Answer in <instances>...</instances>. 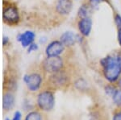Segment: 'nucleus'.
<instances>
[{
    "instance_id": "nucleus-20",
    "label": "nucleus",
    "mask_w": 121,
    "mask_h": 120,
    "mask_svg": "<svg viewBox=\"0 0 121 120\" xmlns=\"http://www.w3.org/2000/svg\"><path fill=\"white\" fill-rule=\"evenodd\" d=\"M117 40H118V43L121 46V29H118V33H117Z\"/></svg>"
},
{
    "instance_id": "nucleus-8",
    "label": "nucleus",
    "mask_w": 121,
    "mask_h": 120,
    "mask_svg": "<svg viewBox=\"0 0 121 120\" xmlns=\"http://www.w3.org/2000/svg\"><path fill=\"white\" fill-rule=\"evenodd\" d=\"M78 28L80 34L84 37H88L91 34V29H92V20L90 17L80 19L78 23Z\"/></svg>"
},
{
    "instance_id": "nucleus-21",
    "label": "nucleus",
    "mask_w": 121,
    "mask_h": 120,
    "mask_svg": "<svg viewBox=\"0 0 121 120\" xmlns=\"http://www.w3.org/2000/svg\"><path fill=\"white\" fill-rule=\"evenodd\" d=\"M20 119H21L20 113H19V111L15 112V116H14V119H13V120H20Z\"/></svg>"
},
{
    "instance_id": "nucleus-6",
    "label": "nucleus",
    "mask_w": 121,
    "mask_h": 120,
    "mask_svg": "<svg viewBox=\"0 0 121 120\" xmlns=\"http://www.w3.org/2000/svg\"><path fill=\"white\" fill-rule=\"evenodd\" d=\"M23 81L31 91H36L40 86L42 78L38 73H32L29 75H25L23 77Z\"/></svg>"
},
{
    "instance_id": "nucleus-3",
    "label": "nucleus",
    "mask_w": 121,
    "mask_h": 120,
    "mask_svg": "<svg viewBox=\"0 0 121 120\" xmlns=\"http://www.w3.org/2000/svg\"><path fill=\"white\" fill-rule=\"evenodd\" d=\"M43 67L48 73H56L63 67V60L60 57H47L43 62Z\"/></svg>"
},
{
    "instance_id": "nucleus-24",
    "label": "nucleus",
    "mask_w": 121,
    "mask_h": 120,
    "mask_svg": "<svg viewBox=\"0 0 121 120\" xmlns=\"http://www.w3.org/2000/svg\"><path fill=\"white\" fill-rule=\"evenodd\" d=\"M6 120H10L9 119H6Z\"/></svg>"
},
{
    "instance_id": "nucleus-15",
    "label": "nucleus",
    "mask_w": 121,
    "mask_h": 120,
    "mask_svg": "<svg viewBox=\"0 0 121 120\" xmlns=\"http://www.w3.org/2000/svg\"><path fill=\"white\" fill-rule=\"evenodd\" d=\"M25 120H41V117L37 112H32L28 114Z\"/></svg>"
},
{
    "instance_id": "nucleus-16",
    "label": "nucleus",
    "mask_w": 121,
    "mask_h": 120,
    "mask_svg": "<svg viewBox=\"0 0 121 120\" xmlns=\"http://www.w3.org/2000/svg\"><path fill=\"white\" fill-rule=\"evenodd\" d=\"M115 24L117 27V29H121V15L120 14H116L114 16Z\"/></svg>"
},
{
    "instance_id": "nucleus-1",
    "label": "nucleus",
    "mask_w": 121,
    "mask_h": 120,
    "mask_svg": "<svg viewBox=\"0 0 121 120\" xmlns=\"http://www.w3.org/2000/svg\"><path fill=\"white\" fill-rule=\"evenodd\" d=\"M105 78L110 82H116L121 73V53L109 55L100 61Z\"/></svg>"
},
{
    "instance_id": "nucleus-14",
    "label": "nucleus",
    "mask_w": 121,
    "mask_h": 120,
    "mask_svg": "<svg viewBox=\"0 0 121 120\" xmlns=\"http://www.w3.org/2000/svg\"><path fill=\"white\" fill-rule=\"evenodd\" d=\"M113 99L116 105H121V90H116L113 94Z\"/></svg>"
},
{
    "instance_id": "nucleus-4",
    "label": "nucleus",
    "mask_w": 121,
    "mask_h": 120,
    "mask_svg": "<svg viewBox=\"0 0 121 120\" xmlns=\"http://www.w3.org/2000/svg\"><path fill=\"white\" fill-rule=\"evenodd\" d=\"M38 105L44 111H49L53 107L54 98L52 93L45 91L39 94L37 99Z\"/></svg>"
},
{
    "instance_id": "nucleus-19",
    "label": "nucleus",
    "mask_w": 121,
    "mask_h": 120,
    "mask_svg": "<svg viewBox=\"0 0 121 120\" xmlns=\"http://www.w3.org/2000/svg\"><path fill=\"white\" fill-rule=\"evenodd\" d=\"M9 43V38L7 37V36H3V46H6V45H7Z\"/></svg>"
},
{
    "instance_id": "nucleus-22",
    "label": "nucleus",
    "mask_w": 121,
    "mask_h": 120,
    "mask_svg": "<svg viewBox=\"0 0 121 120\" xmlns=\"http://www.w3.org/2000/svg\"><path fill=\"white\" fill-rule=\"evenodd\" d=\"M113 120H121V114H117V115H115Z\"/></svg>"
},
{
    "instance_id": "nucleus-7",
    "label": "nucleus",
    "mask_w": 121,
    "mask_h": 120,
    "mask_svg": "<svg viewBox=\"0 0 121 120\" xmlns=\"http://www.w3.org/2000/svg\"><path fill=\"white\" fill-rule=\"evenodd\" d=\"M35 38H36V34L32 31H25L23 33H19L17 36V40L19 44H21L23 48H28L30 44L34 43Z\"/></svg>"
},
{
    "instance_id": "nucleus-17",
    "label": "nucleus",
    "mask_w": 121,
    "mask_h": 120,
    "mask_svg": "<svg viewBox=\"0 0 121 120\" xmlns=\"http://www.w3.org/2000/svg\"><path fill=\"white\" fill-rule=\"evenodd\" d=\"M28 53H32V52H36V50L38 49V44H36V43H32V44L28 46Z\"/></svg>"
},
{
    "instance_id": "nucleus-13",
    "label": "nucleus",
    "mask_w": 121,
    "mask_h": 120,
    "mask_svg": "<svg viewBox=\"0 0 121 120\" xmlns=\"http://www.w3.org/2000/svg\"><path fill=\"white\" fill-rule=\"evenodd\" d=\"M88 7L86 5H82L81 7L79 8L78 11V15L80 17V19L82 18H85V17H89L88 16Z\"/></svg>"
},
{
    "instance_id": "nucleus-2",
    "label": "nucleus",
    "mask_w": 121,
    "mask_h": 120,
    "mask_svg": "<svg viewBox=\"0 0 121 120\" xmlns=\"http://www.w3.org/2000/svg\"><path fill=\"white\" fill-rule=\"evenodd\" d=\"M3 20L9 26H15L20 21V15L17 7L14 3L3 1Z\"/></svg>"
},
{
    "instance_id": "nucleus-12",
    "label": "nucleus",
    "mask_w": 121,
    "mask_h": 120,
    "mask_svg": "<svg viewBox=\"0 0 121 120\" xmlns=\"http://www.w3.org/2000/svg\"><path fill=\"white\" fill-rule=\"evenodd\" d=\"M14 104V98L12 94H6L3 97V108L6 110H8L12 107Z\"/></svg>"
},
{
    "instance_id": "nucleus-11",
    "label": "nucleus",
    "mask_w": 121,
    "mask_h": 120,
    "mask_svg": "<svg viewBox=\"0 0 121 120\" xmlns=\"http://www.w3.org/2000/svg\"><path fill=\"white\" fill-rule=\"evenodd\" d=\"M65 79H66V76L65 75V73H61L60 70L58 72L53 73V75L52 76L51 80L54 85L61 86V85H63L65 82Z\"/></svg>"
},
{
    "instance_id": "nucleus-9",
    "label": "nucleus",
    "mask_w": 121,
    "mask_h": 120,
    "mask_svg": "<svg viewBox=\"0 0 121 120\" xmlns=\"http://www.w3.org/2000/svg\"><path fill=\"white\" fill-rule=\"evenodd\" d=\"M72 0H57L56 9L59 14L62 15H69L72 10Z\"/></svg>"
},
{
    "instance_id": "nucleus-18",
    "label": "nucleus",
    "mask_w": 121,
    "mask_h": 120,
    "mask_svg": "<svg viewBox=\"0 0 121 120\" xmlns=\"http://www.w3.org/2000/svg\"><path fill=\"white\" fill-rule=\"evenodd\" d=\"M106 1V0H89V3L91 7H97L99 3H103V2Z\"/></svg>"
},
{
    "instance_id": "nucleus-10",
    "label": "nucleus",
    "mask_w": 121,
    "mask_h": 120,
    "mask_svg": "<svg viewBox=\"0 0 121 120\" xmlns=\"http://www.w3.org/2000/svg\"><path fill=\"white\" fill-rule=\"evenodd\" d=\"M60 40L65 46H73L74 45L78 40L77 35L72 32H65L60 36Z\"/></svg>"
},
{
    "instance_id": "nucleus-23",
    "label": "nucleus",
    "mask_w": 121,
    "mask_h": 120,
    "mask_svg": "<svg viewBox=\"0 0 121 120\" xmlns=\"http://www.w3.org/2000/svg\"><path fill=\"white\" fill-rule=\"evenodd\" d=\"M119 84H120V86H121V77L120 78V81H119Z\"/></svg>"
},
{
    "instance_id": "nucleus-5",
    "label": "nucleus",
    "mask_w": 121,
    "mask_h": 120,
    "mask_svg": "<svg viewBox=\"0 0 121 120\" xmlns=\"http://www.w3.org/2000/svg\"><path fill=\"white\" fill-rule=\"evenodd\" d=\"M65 49V45L60 40H52L47 45L45 54L47 57H60Z\"/></svg>"
}]
</instances>
